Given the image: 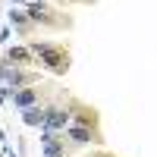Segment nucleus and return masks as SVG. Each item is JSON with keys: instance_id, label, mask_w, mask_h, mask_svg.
<instances>
[{"instance_id": "obj_7", "label": "nucleus", "mask_w": 157, "mask_h": 157, "mask_svg": "<svg viewBox=\"0 0 157 157\" xmlns=\"http://www.w3.org/2000/svg\"><path fill=\"white\" fill-rule=\"evenodd\" d=\"M44 120H47V110L44 107H29L22 110V123L29 129H44Z\"/></svg>"}, {"instance_id": "obj_8", "label": "nucleus", "mask_w": 157, "mask_h": 157, "mask_svg": "<svg viewBox=\"0 0 157 157\" xmlns=\"http://www.w3.org/2000/svg\"><path fill=\"white\" fill-rule=\"evenodd\" d=\"M57 3L63 6V3H78V6H94L98 0H57Z\"/></svg>"}, {"instance_id": "obj_5", "label": "nucleus", "mask_w": 157, "mask_h": 157, "mask_svg": "<svg viewBox=\"0 0 157 157\" xmlns=\"http://www.w3.org/2000/svg\"><path fill=\"white\" fill-rule=\"evenodd\" d=\"M6 19H10V25H13V32H19L22 38H35V32H38V25L32 22V16L25 13V6H13L10 13H6Z\"/></svg>"}, {"instance_id": "obj_2", "label": "nucleus", "mask_w": 157, "mask_h": 157, "mask_svg": "<svg viewBox=\"0 0 157 157\" xmlns=\"http://www.w3.org/2000/svg\"><path fill=\"white\" fill-rule=\"evenodd\" d=\"M25 13L32 16V22L38 29H54V32H69L72 29V16L63 13L60 6H54L50 0H29Z\"/></svg>"}, {"instance_id": "obj_3", "label": "nucleus", "mask_w": 157, "mask_h": 157, "mask_svg": "<svg viewBox=\"0 0 157 157\" xmlns=\"http://www.w3.org/2000/svg\"><path fill=\"white\" fill-rule=\"evenodd\" d=\"M0 82L6 88H13V91H19V88L38 85L41 75H38L35 66H10V63H0Z\"/></svg>"}, {"instance_id": "obj_10", "label": "nucleus", "mask_w": 157, "mask_h": 157, "mask_svg": "<svg viewBox=\"0 0 157 157\" xmlns=\"http://www.w3.org/2000/svg\"><path fill=\"white\" fill-rule=\"evenodd\" d=\"M104 157H120V154H110V151H104Z\"/></svg>"}, {"instance_id": "obj_11", "label": "nucleus", "mask_w": 157, "mask_h": 157, "mask_svg": "<svg viewBox=\"0 0 157 157\" xmlns=\"http://www.w3.org/2000/svg\"><path fill=\"white\" fill-rule=\"evenodd\" d=\"M16 3H22V6H25V3H29V0H16Z\"/></svg>"}, {"instance_id": "obj_6", "label": "nucleus", "mask_w": 157, "mask_h": 157, "mask_svg": "<svg viewBox=\"0 0 157 157\" xmlns=\"http://www.w3.org/2000/svg\"><path fill=\"white\" fill-rule=\"evenodd\" d=\"M3 63H10V66H38V60H35V54H32L29 44H13V47H6Z\"/></svg>"}, {"instance_id": "obj_4", "label": "nucleus", "mask_w": 157, "mask_h": 157, "mask_svg": "<svg viewBox=\"0 0 157 157\" xmlns=\"http://www.w3.org/2000/svg\"><path fill=\"white\" fill-rule=\"evenodd\" d=\"M69 126H88V129H101V113L94 104L88 101H75V110H72V123Z\"/></svg>"}, {"instance_id": "obj_9", "label": "nucleus", "mask_w": 157, "mask_h": 157, "mask_svg": "<svg viewBox=\"0 0 157 157\" xmlns=\"http://www.w3.org/2000/svg\"><path fill=\"white\" fill-rule=\"evenodd\" d=\"M85 157H104V151H88Z\"/></svg>"}, {"instance_id": "obj_1", "label": "nucleus", "mask_w": 157, "mask_h": 157, "mask_svg": "<svg viewBox=\"0 0 157 157\" xmlns=\"http://www.w3.org/2000/svg\"><path fill=\"white\" fill-rule=\"evenodd\" d=\"M29 47H32V54H35V60H38V69H44V72L57 75V78H63V75L72 69V47H69V44L32 38Z\"/></svg>"}]
</instances>
